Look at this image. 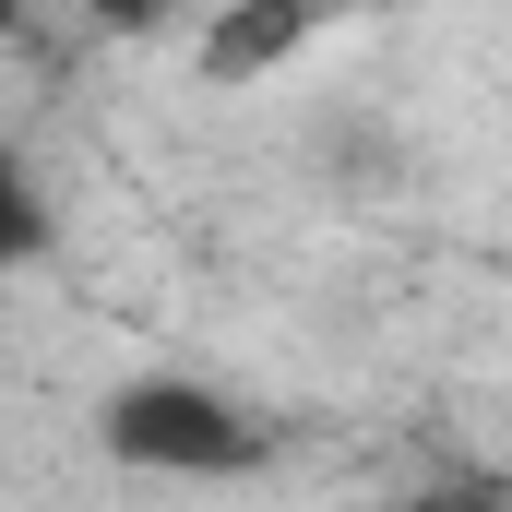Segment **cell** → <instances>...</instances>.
Segmentation results:
<instances>
[{
    "label": "cell",
    "instance_id": "cell-1",
    "mask_svg": "<svg viewBox=\"0 0 512 512\" xmlns=\"http://www.w3.org/2000/svg\"><path fill=\"white\" fill-rule=\"evenodd\" d=\"M96 453L131 477H262L274 465V429L227 382H191V370H131L96 393Z\"/></svg>",
    "mask_w": 512,
    "mask_h": 512
},
{
    "label": "cell",
    "instance_id": "cell-2",
    "mask_svg": "<svg viewBox=\"0 0 512 512\" xmlns=\"http://www.w3.org/2000/svg\"><path fill=\"white\" fill-rule=\"evenodd\" d=\"M334 12H346V0H227V12L203 24L191 72H203V84H262V72H286Z\"/></svg>",
    "mask_w": 512,
    "mask_h": 512
},
{
    "label": "cell",
    "instance_id": "cell-3",
    "mask_svg": "<svg viewBox=\"0 0 512 512\" xmlns=\"http://www.w3.org/2000/svg\"><path fill=\"white\" fill-rule=\"evenodd\" d=\"M48 251V191L24 179V155L0 143V274H24V262Z\"/></svg>",
    "mask_w": 512,
    "mask_h": 512
},
{
    "label": "cell",
    "instance_id": "cell-4",
    "mask_svg": "<svg viewBox=\"0 0 512 512\" xmlns=\"http://www.w3.org/2000/svg\"><path fill=\"white\" fill-rule=\"evenodd\" d=\"M72 12H84L96 36H155V24H167L179 0H72Z\"/></svg>",
    "mask_w": 512,
    "mask_h": 512
},
{
    "label": "cell",
    "instance_id": "cell-5",
    "mask_svg": "<svg viewBox=\"0 0 512 512\" xmlns=\"http://www.w3.org/2000/svg\"><path fill=\"white\" fill-rule=\"evenodd\" d=\"M417 512H501V477H465V489H429Z\"/></svg>",
    "mask_w": 512,
    "mask_h": 512
},
{
    "label": "cell",
    "instance_id": "cell-6",
    "mask_svg": "<svg viewBox=\"0 0 512 512\" xmlns=\"http://www.w3.org/2000/svg\"><path fill=\"white\" fill-rule=\"evenodd\" d=\"M12 24H24V0H0V36H12Z\"/></svg>",
    "mask_w": 512,
    "mask_h": 512
}]
</instances>
